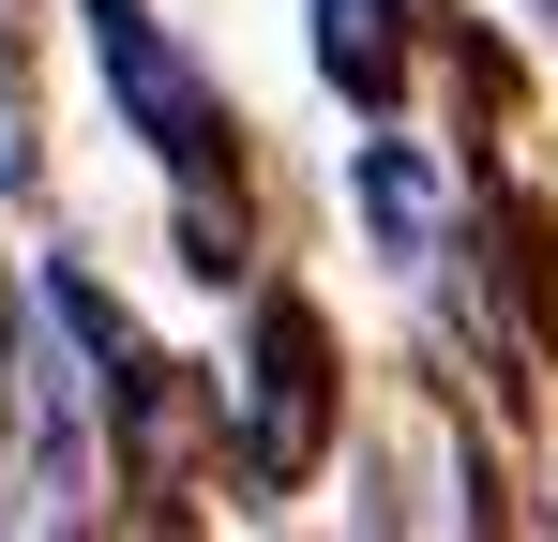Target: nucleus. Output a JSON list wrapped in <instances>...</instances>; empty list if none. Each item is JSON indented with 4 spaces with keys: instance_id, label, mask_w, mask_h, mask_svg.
<instances>
[{
    "instance_id": "nucleus-1",
    "label": "nucleus",
    "mask_w": 558,
    "mask_h": 542,
    "mask_svg": "<svg viewBox=\"0 0 558 542\" xmlns=\"http://www.w3.org/2000/svg\"><path fill=\"white\" fill-rule=\"evenodd\" d=\"M92 30H106V76H121V106H136V121H151L182 167H211V106H196V76L151 46V15H136V0H92Z\"/></svg>"
},
{
    "instance_id": "nucleus-2",
    "label": "nucleus",
    "mask_w": 558,
    "mask_h": 542,
    "mask_svg": "<svg viewBox=\"0 0 558 542\" xmlns=\"http://www.w3.org/2000/svg\"><path fill=\"white\" fill-rule=\"evenodd\" d=\"M317 452V332L272 317L257 332V467H302Z\"/></svg>"
},
{
    "instance_id": "nucleus-3",
    "label": "nucleus",
    "mask_w": 558,
    "mask_h": 542,
    "mask_svg": "<svg viewBox=\"0 0 558 542\" xmlns=\"http://www.w3.org/2000/svg\"><path fill=\"white\" fill-rule=\"evenodd\" d=\"M317 61H332V90H392L408 76V15H392V0H317Z\"/></svg>"
},
{
    "instance_id": "nucleus-4",
    "label": "nucleus",
    "mask_w": 558,
    "mask_h": 542,
    "mask_svg": "<svg viewBox=\"0 0 558 542\" xmlns=\"http://www.w3.org/2000/svg\"><path fill=\"white\" fill-rule=\"evenodd\" d=\"M363 211H377V242H423V226H438V181H423V151H363Z\"/></svg>"
}]
</instances>
